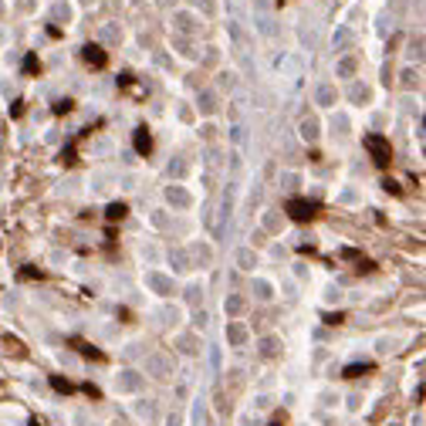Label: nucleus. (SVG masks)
Instances as JSON below:
<instances>
[{"label":"nucleus","instance_id":"4","mask_svg":"<svg viewBox=\"0 0 426 426\" xmlns=\"http://www.w3.org/2000/svg\"><path fill=\"white\" fill-rule=\"evenodd\" d=\"M136 149H139V153H149V149H153V139L146 136V129L139 132V139H136Z\"/></svg>","mask_w":426,"mask_h":426},{"label":"nucleus","instance_id":"3","mask_svg":"<svg viewBox=\"0 0 426 426\" xmlns=\"http://www.w3.org/2000/svg\"><path fill=\"white\" fill-rule=\"evenodd\" d=\"M85 61L95 64V68H102V64H105V54H102L98 48H85Z\"/></svg>","mask_w":426,"mask_h":426},{"label":"nucleus","instance_id":"2","mask_svg":"<svg viewBox=\"0 0 426 426\" xmlns=\"http://www.w3.org/2000/svg\"><path fill=\"white\" fill-rule=\"evenodd\" d=\"M288 213L294 220H311L315 216V203H305V200H291L288 203Z\"/></svg>","mask_w":426,"mask_h":426},{"label":"nucleus","instance_id":"1","mask_svg":"<svg viewBox=\"0 0 426 426\" xmlns=\"http://www.w3.org/2000/svg\"><path fill=\"white\" fill-rule=\"evenodd\" d=\"M366 146H369V153L375 156V162H379V166H386V162H389V146H386L379 136H369Z\"/></svg>","mask_w":426,"mask_h":426},{"label":"nucleus","instance_id":"7","mask_svg":"<svg viewBox=\"0 0 426 426\" xmlns=\"http://www.w3.org/2000/svg\"><path fill=\"white\" fill-rule=\"evenodd\" d=\"M31 426H41V423H38V420H34V423H31Z\"/></svg>","mask_w":426,"mask_h":426},{"label":"nucleus","instance_id":"6","mask_svg":"<svg viewBox=\"0 0 426 426\" xmlns=\"http://www.w3.org/2000/svg\"><path fill=\"white\" fill-rule=\"evenodd\" d=\"M122 213H125V207H122V203H112V207H108V216H112V220H118Z\"/></svg>","mask_w":426,"mask_h":426},{"label":"nucleus","instance_id":"5","mask_svg":"<svg viewBox=\"0 0 426 426\" xmlns=\"http://www.w3.org/2000/svg\"><path fill=\"white\" fill-rule=\"evenodd\" d=\"M362 372H372V366H349V369H345V375H349V379L362 375Z\"/></svg>","mask_w":426,"mask_h":426}]
</instances>
